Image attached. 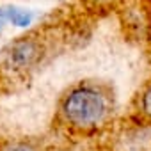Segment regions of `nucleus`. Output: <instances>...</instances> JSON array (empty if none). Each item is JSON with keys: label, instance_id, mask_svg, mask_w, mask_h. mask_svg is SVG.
<instances>
[{"label": "nucleus", "instance_id": "obj_4", "mask_svg": "<svg viewBox=\"0 0 151 151\" xmlns=\"http://www.w3.org/2000/svg\"><path fill=\"white\" fill-rule=\"evenodd\" d=\"M137 109H139L140 116L151 123V82H147L140 89L139 98H137Z\"/></svg>", "mask_w": 151, "mask_h": 151}, {"label": "nucleus", "instance_id": "obj_2", "mask_svg": "<svg viewBox=\"0 0 151 151\" xmlns=\"http://www.w3.org/2000/svg\"><path fill=\"white\" fill-rule=\"evenodd\" d=\"M43 45L36 37H20L6 50L7 64L14 69H27L37 64L43 57Z\"/></svg>", "mask_w": 151, "mask_h": 151}, {"label": "nucleus", "instance_id": "obj_3", "mask_svg": "<svg viewBox=\"0 0 151 151\" xmlns=\"http://www.w3.org/2000/svg\"><path fill=\"white\" fill-rule=\"evenodd\" d=\"M6 18L14 27H29L32 23V13L20 7H6Z\"/></svg>", "mask_w": 151, "mask_h": 151}, {"label": "nucleus", "instance_id": "obj_6", "mask_svg": "<svg viewBox=\"0 0 151 151\" xmlns=\"http://www.w3.org/2000/svg\"><path fill=\"white\" fill-rule=\"evenodd\" d=\"M4 23H7V18H6V7H0V29L4 27Z\"/></svg>", "mask_w": 151, "mask_h": 151}, {"label": "nucleus", "instance_id": "obj_5", "mask_svg": "<svg viewBox=\"0 0 151 151\" xmlns=\"http://www.w3.org/2000/svg\"><path fill=\"white\" fill-rule=\"evenodd\" d=\"M0 151H41V147L29 139H16V140H9L6 142Z\"/></svg>", "mask_w": 151, "mask_h": 151}, {"label": "nucleus", "instance_id": "obj_1", "mask_svg": "<svg viewBox=\"0 0 151 151\" xmlns=\"http://www.w3.org/2000/svg\"><path fill=\"white\" fill-rule=\"evenodd\" d=\"M114 98L100 82H78L71 86L59 101L60 121L77 132L96 130L112 117Z\"/></svg>", "mask_w": 151, "mask_h": 151}]
</instances>
